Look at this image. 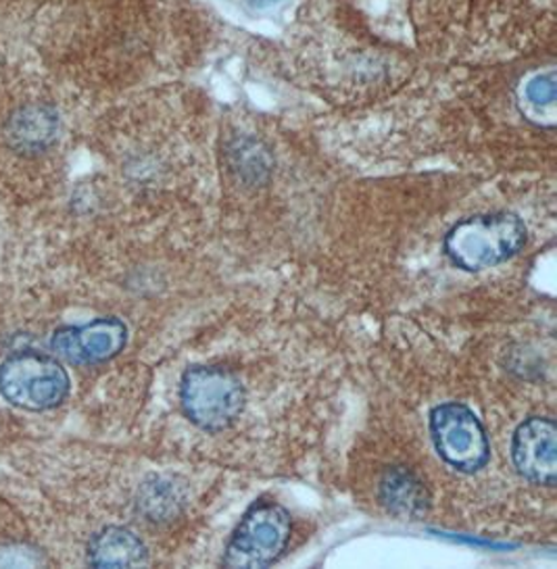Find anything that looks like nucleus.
<instances>
[{
	"instance_id": "nucleus-1",
	"label": "nucleus",
	"mask_w": 557,
	"mask_h": 569,
	"mask_svg": "<svg viewBox=\"0 0 557 569\" xmlns=\"http://www.w3.org/2000/svg\"><path fill=\"white\" fill-rule=\"evenodd\" d=\"M526 226L514 213L476 216L456 223L445 238V252L466 271L495 268L523 251Z\"/></svg>"
},
{
	"instance_id": "nucleus-11",
	"label": "nucleus",
	"mask_w": 557,
	"mask_h": 569,
	"mask_svg": "<svg viewBox=\"0 0 557 569\" xmlns=\"http://www.w3.org/2000/svg\"><path fill=\"white\" fill-rule=\"evenodd\" d=\"M54 128H57V121L49 111L28 109L26 113H19L18 118L13 119L11 138L21 149L36 151L51 142Z\"/></svg>"
},
{
	"instance_id": "nucleus-3",
	"label": "nucleus",
	"mask_w": 557,
	"mask_h": 569,
	"mask_svg": "<svg viewBox=\"0 0 557 569\" xmlns=\"http://www.w3.org/2000/svg\"><path fill=\"white\" fill-rule=\"evenodd\" d=\"M290 532V513L280 502L257 501L240 519L221 563L226 568H268L282 557Z\"/></svg>"
},
{
	"instance_id": "nucleus-6",
	"label": "nucleus",
	"mask_w": 557,
	"mask_h": 569,
	"mask_svg": "<svg viewBox=\"0 0 557 569\" xmlns=\"http://www.w3.org/2000/svg\"><path fill=\"white\" fill-rule=\"evenodd\" d=\"M128 328L118 318H101L84 326H68L52 335V351L73 366L105 363L123 351Z\"/></svg>"
},
{
	"instance_id": "nucleus-8",
	"label": "nucleus",
	"mask_w": 557,
	"mask_h": 569,
	"mask_svg": "<svg viewBox=\"0 0 557 569\" xmlns=\"http://www.w3.org/2000/svg\"><path fill=\"white\" fill-rule=\"evenodd\" d=\"M88 561L95 568H138L149 561V552L135 532L111 526L92 538Z\"/></svg>"
},
{
	"instance_id": "nucleus-2",
	"label": "nucleus",
	"mask_w": 557,
	"mask_h": 569,
	"mask_svg": "<svg viewBox=\"0 0 557 569\" xmlns=\"http://www.w3.org/2000/svg\"><path fill=\"white\" fill-rule=\"evenodd\" d=\"M245 386L235 371L220 366L186 369L180 402L186 418L207 432L228 430L245 409Z\"/></svg>"
},
{
	"instance_id": "nucleus-10",
	"label": "nucleus",
	"mask_w": 557,
	"mask_h": 569,
	"mask_svg": "<svg viewBox=\"0 0 557 569\" xmlns=\"http://www.w3.org/2000/svg\"><path fill=\"white\" fill-rule=\"evenodd\" d=\"M518 102L524 118L543 128L556 126V76L554 71L535 73L528 78L518 92Z\"/></svg>"
},
{
	"instance_id": "nucleus-5",
	"label": "nucleus",
	"mask_w": 557,
	"mask_h": 569,
	"mask_svg": "<svg viewBox=\"0 0 557 569\" xmlns=\"http://www.w3.org/2000/svg\"><path fill=\"white\" fill-rule=\"evenodd\" d=\"M430 435L440 459L464 473H474L489 463L487 432L470 407L445 402L430 413Z\"/></svg>"
},
{
	"instance_id": "nucleus-7",
	"label": "nucleus",
	"mask_w": 557,
	"mask_h": 569,
	"mask_svg": "<svg viewBox=\"0 0 557 569\" xmlns=\"http://www.w3.org/2000/svg\"><path fill=\"white\" fill-rule=\"evenodd\" d=\"M511 459L518 473L533 485L554 486L557 480V426L554 419L528 418L511 440Z\"/></svg>"
},
{
	"instance_id": "nucleus-4",
	"label": "nucleus",
	"mask_w": 557,
	"mask_h": 569,
	"mask_svg": "<svg viewBox=\"0 0 557 569\" xmlns=\"http://www.w3.org/2000/svg\"><path fill=\"white\" fill-rule=\"evenodd\" d=\"M0 392L16 407L47 411L68 399V371L51 355L18 352L0 366Z\"/></svg>"
},
{
	"instance_id": "nucleus-9",
	"label": "nucleus",
	"mask_w": 557,
	"mask_h": 569,
	"mask_svg": "<svg viewBox=\"0 0 557 569\" xmlns=\"http://www.w3.org/2000/svg\"><path fill=\"white\" fill-rule=\"evenodd\" d=\"M380 501L395 516L420 518L426 513L430 499L426 486L414 471L390 468L380 482Z\"/></svg>"
}]
</instances>
